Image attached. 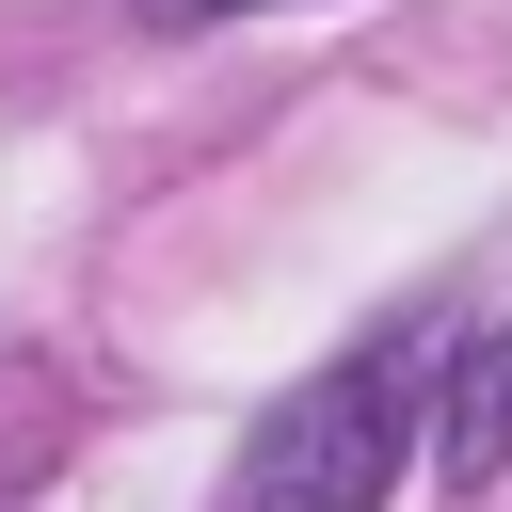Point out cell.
<instances>
[{"label":"cell","mask_w":512,"mask_h":512,"mask_svg":"<svg viewBox=\"0 0 512 512\" xmlns=\"http://www.w3.org/2000/svg\"><path fill=\"white\" fill-rule=\"evenodd\" d=\"M432 464H448L464 496H480V480H512V320L448 352V384H432Z\"/></svg>","instance_id":"obj_2"},{"label":"cell","mask_w":512,"mask_h":512,"mask_svg":"<svg viewBox=\"0 0 512 512\" xmlns=\"http://www.w3.org/2000/svg\"><path fill=\"white\" fill-rule=\"evenodd\" d=\"M208 16H256V0H144V32H208Z\"/></svg>","instance_id":"obj_3"},{"label":"cell","mask_w":512,"mask_h":512,"mask_svg":"<svg viewBox=\"0 0 512 512\" xmlns=\"http://www.w3.org/2000/svg\"><path fill=\"white\" fill-rule=\"evenodd\" d=\"M432 384H448V336H432V320L352 336L336 368H304V384L240 432L224 512H384L400 464L432 448Z\"/></svg>","instance_id":"obj_1"}]
</instances>
